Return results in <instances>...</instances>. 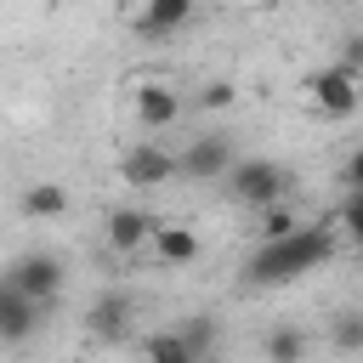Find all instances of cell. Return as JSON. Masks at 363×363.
Returning a JSON list of instances; mask_svg holds the SVG:
<instances>
[{
    "instance_id": "cell-1",
    "label": "cell",
    "mask_w": 363,
    "mask_h": 363,
    "mask_svg": "<svg viewBox=\"0 0 363 363\" xmlns=\"http://www.w3.org/2000/svg\"><path fill=\"white\" fill-rule=\"evenodd\" d=\"M329 255H335V227L306 221V227H301L295 238H284V244H255V255L244 261V284L278 289V284H295V278L318 272Z\"/></svg>"
},
{
    "instance_id": "cell-2",
    "label": "cell",
    "mask_w": 363,
    "mask_h": 363,
    "mask_svg": "<svg viewBox=\"0 0 363 363\" xmlns=\"http://www.w3.org/2000/svg\"><path fill=\"white\" fill-rule=\"evenodd\" d=\"M227 193L250 210H272V204H289V170L272 164V159H238L233 176H227Z\"/></svg>"
},
{
    "instance_id": "cell-3",
    "label": "cell",
    "mask_w": 363,
    "mask_h": 363,
    "mask_svg": "<svg viewBox=\"0 0 363 363\" xmlns=\"http://www.w3.org/2000/svg\"><path fill=\"white\" fill-rule=\"evenodd\" d=\"M6 284L23 289V295H34V301H45V306H57V295H62V284H68V267H62V255H51V250H23V255L6 267Z\"/></svg>"
},
{
    "instance_id": "cell-4",
    "label": "cell",
    "mask_w": 363,
    "mask_h": 363,
    "mask_svg": "<svg viewBox=\"0 0 363 363\" xmlns=\"http://www.w3.org/2000/svg\"><path fill=\"white\" fill-rule=\"evenodd\" d=\"M306 91H312L318 113H329V119H352V113L363 108V74H352L346 62H323V68L306 79Z\"/></svg>"
},
{
    "instance_id": "cell-5",
    "label": "cell",
    "mask_w": 363,
    "mask_h": 363,
    "mask_svg": "<svg viewBox=\"0 0 363 363\" xmlns=\"http://www.w3.org/2000/svg\"><path fill=\"white\" fill-rule=\"evenodd\" d=\"M176 159H182V176H187V182H227L233 164H238L227 130H204V136H193Z\"/></svg>"
},
{
    "instance_id": "cell-6",
    "label": "cell",
    "mask_w": 363,
    "mask_h": 363,
    "mask_svg": "<svg viewBox=\"0 0 363 363\" xmlns=\"http://www.w3.org/2000/svg\"><path fill=\"white\" fill-rule=\"evenodd\" d=\"M153 233H159V216L142 210V204H113V210L102 216V238H108L113 255H142V250H153Z\"/></svg>"
},
{
    "instance_id": "cell-7",
    "label": "cell",
    "mask_w": 363,
    "mask_h": 363,
    "mask_svg": "<svg viewBox=\"0 0 363 363\" xmlns=\"http://www.w3.org/2000/svg\"><path fill=\"white\" fill-rule=\"evenodd\" d=\"M182 91L176 85H164V79H142L136 91H130V113H136V125L142 130H170V125H182Z\"/></svg>"
},
{
    "instance_id": "cell-8",
    "label": "cell",
    "mask_w": 363,
    "mask_h": 363,
    "mask_svg": "<svg viewBox=\"0 0 363 363\" xmlns=\"http://www.w3.org/2000/svg\"><path fill=\"white\" fill-rule=\"evenodd\" d=\"M119 176H125L130 187H164V182L182 176V159H176L170 147H159V142H136V147L119 159Z\"/></svg>"
},
{
    "instance_id": "cell-9",
    "label": "cell",
    "mask_w": 363,
    "mask_h": 363,
    "mask_svg": "<svg viewBox=\"0 0 363 363\" xmlns=\"http://www.w3.org/2000/svg\"><path fill=\"white\" fill-rule=\"evenodd\" d=\"M130 323H136V295H130V289H108V295H96L91 312H85V335H91V340H125Z\"/></svg>"
},
{
    "instance_id": "cell-10",
    "label": "cell",
    "mask_w": 363,
    "mask_h": 363,
    "mask_svg": "<svg viewBox=\"0 0 363 363\" xmlns=\"http://www.w3.org/2000/svg\"><path fill=\"white\" fill-rule=\"evenodd\" d=\"M45 312H51L45 301H34V295L0 284V340H6V346H23V340L45 323Z\"/></svg>"
},
{
    "instance_id": "cell-11",
    "label": "cell",
    "mask_w": 363,
    "mask_h": 363,
    "mask_svg": "<svg viewBox=\"0 0 363 363\" xmlns=\"http://www.w3.org/2000/svg\"><path fill=\"white\" fill-rule=\"evenodd\" d=\"M187 17H193V0H142L136 34H142V40H164V34H182Z\"/></svg>"
},
{
    "instance_id": "cell-12",
    "label": "cell",
    "mask_w": 363,
    "mask_h": 363,
    "mask_svg": "<svg viewBox=\"0 0 363 363\" xmlns=\"http://www.w3.org/2000/svg\"><path fill=\"white\" fill-rule=\"evenodd\" d=\"M153 255H159L164 267H193V261H199V233H193L187 221H159Z\"/></svg>"
},
{
    "instance_id": "cell-13",
    "label": "cell",
    "mask_w": 363,
    "mask_h": 363,
    "mask_svg": "<svg viewBox=\"0 0 363 363\" xmlns=\"http://www.w3.org/2000/svg\"><path fill=\"white\" fill-rule=\"evenodd\" d=\"M23 216H28V221H57V216H68V187H62V182H28V187H23Z\"/></svg>"
},
{
    "instance_id": "cell-14",
    "label": "cell",
    "mask_w": 363,
    "mask_h": 363,
    "mask_svg": "<svg viewBox=\"0 0 363 363\" xmlns=\"http://www.w3.org/2000/svg\"><path fill=\"white\" fill-rule=\"evenodd\" d=\"M306 329H295V323H278V329H267V340H261V357L267 363H306Z\"/></svg>"
},
{
    "instance_id": "cell-15",
    "label": "cell",
    "mask_w": 363,
    "mask_h": 363,
    "mask_svg": "<svg viewBox=\"0 0 363 363\" xmlns=\"http://www.w3.org/2000/svg\"><path fill=\"white\" fill-rule=\"evenodd\" d=\"M142 363H199V352L187 346L182 329H153L142 340Z\"/></svg>"
},
{
    "instance_id": "cell-16",
    "label": "cell",
    "mask_w": 363,
    "mask_h": 363,
    "mask_svg": "<svg viewBox=\"0 0 363 363\" xmlns=\"http://www.w3.org/2000/svg\"><path fill=\"white\" fill-rule=\"evenodd\" d=\"M329 346L340 357H363V306H340L329 318Z\"/></svg>"
},
{
    "instance_id": "cell-17",
    "label": "cell",
    "mask_w": 363,
    "mask_h": 363,
    "mask_svg": "<svg viewBox=\"0 0 363 363\" xmlns=\"http://www.w3.org/2000/svg\"><path fill=\"white\" fill-rule=\"evenodd\" d=\"M306 221H301V210L295 204H272V210H261V244H284V238H295Z\"/></svg>"
},
{
    "instance_id": "cell-18",
    "label": "cell",
    "mask_w": 363,
    "mask_h": 363,
    "mask_svg": "<svg viewBox=\"0 0 363 363\" xmlns=\"http://www.w3.org/2000/svg\"><path fill=\"white\" fill-rule=\"evenodd\" d=\"M176 329L187 335V346L199 352V363H210V357H216V318H204V312H199V318H182Z\"/></svg>"
},
{
    "instance_id": "cell-19",
    "label": "cell",
    "mask_w": 363,
    "mask_h": 363,
    "mask_svg": "<svg viewBox=\"0 0 363 363\" xmlns=\"http://www.w3.org/2000/svg\"><path fill=\"white\" fill-rule=\"evenodd\" d=\"M335 227H340V233H346L352 244H363V193H346V204H340Z\"/></svg>"
},
{
    "instance_id": "cell-20",
    "label": "cell",
    "mask_w": 363,
    "mask_h": 363,
    "mask_svg": "<svg viewBox=\"0 0 363 363\" xmlns=\"http://www.w3.org/2000/svg\"><path fill=\"white\" fill-rule=\"evenodd\" d=\"M233 85L227 79H210V85H199V108H210V113H221V108H233Z\"/></svg>"
},
{
    "instance_id": "cell-21",
    "label": "cell",
    "mask_w": 363,
    "mask_h": 363,
    "mask_svg": "<svg viewBox=\"0 0 363 363\" xmlns=\"http://www.w3.org/2000/svg\"><path fill=\"white\" fill-rule=\"evenodd\" d=\"M340 182H346V193H363V147H352V153H346Z\"/></svg>"
},
{
    "instance_id": "cell-22",
    "label": "cell",
    "mask_w": 363,
    "mask_h": 363,
    "mask_svg": "<svg viewBox=\"0 0 363 363\" xmlns=\"http://www.w3.org/2000/svg\"><path fill=\"white\" fill-rule=\"evenodd\" d=\"M335 62H346L352 74H363V34H346V40H340V57H335Z\"/></svg>"
},
{
    "instance_id": "cell-23",
    "label": "cell",
    "mask_w": 363,
    "mask_h": 363,
    "mask_svg": "<svg viewBox=\"0 0 363 363\" xmlns=\"http://www.w3.org/2000/svg\"><path fill=\"white\" fill-rule=\"evenodd\" d=\"M357 255H363V244H357Z\"/></svg>"
}]
</instances>
